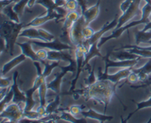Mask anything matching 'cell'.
<instances>
[{"label": "cell", "instance_id": "f1b7e54d", "mask_svg": "<svg viewBox=\"0 0 151 123\" xmlns=\"http://www.w3.org/2000/svg\"><path fill=\"white\" fill-rule=\"evenodd\" d=\"M136 45H139L142 43H147L151 40V32L148 31L138 30L136 34Z\"/></svg>", "mask_w": 151, "mask_h": 123}, {"label": "cell", "instance_id": "603a6c76", "mask_svg": "<svg viewBox=\"0 0 151 123\" xmlns=\"http://www.w3.org/2000/svg\"><path fill=\"white\" fill-rule=\"evenodd\" d=\"M19 37H25L28 38L30 40H38V41H42L41 35L38 31V28L35 27H29L23 28L19 34Z\"/></svg>", "mask_w": 151, "mask_h": 123}, {"label": "cell", "instance_id": "e575fe53", "mask_svg": "<svg viewBox=\"0 0 151 123\" xmlns=\"http://www.w3.org/2000/svg\"><path fill=\"white\" fill-rule=\"evenodd\" d=\"M60 61H53L52 63H48L46 62L44 66V70L43 71V74L45 76V78H47L52 73V71L55 69V68L60 66Z\"/></svg>", "mask_w": 151, "mask_h": 123}, {"label": "cell", "instance_id": "f546056e", "mask_svg": "<svg viewBox=\"0 0 151 123\" xmlns=\"http://www.w3.org/2000/svg\"><path fill=\"white\" fill-rule=\"evenodd\" d=\"M35 91H34L32 88L27 90V91H25V94H26V97H27V100L24 105V111L32 110L34 106H35L36 103H35V100L33 99V94H35Z\"/></svg>", "mask_w": 151, "mask_h": 123}, {"label": "cell", "instance_id": "83f0119b", "mask_svg": "<svg viewBox=\"0 0 151 123\" xmlns=\"http://www.w3.org/2000/svg\"><path fill=\"white\" fill-rule=\"evenodd\" d=\"M60 104V94H57L55 96V98L53 101L50 102L46 106V111H47V114H52L58 113V111L59 109V106Z\"/></svg>", "mask_w": 151, "mask_h": 123}, {"label": "cell", "instance_id": "5bb4252c", "mask_svg": "<svg viewBox=\"0 0 151 123\" xmlns=\"http://www.w3.org/2000/svg\"><path fill=\"white\" fill-rule=\"evenodd\" d=\"M118 19H119V18L117 17V15H116V16H115L114 19L111 22H109V23L106 24L102 27L101 29L95 32V33L94 34V35H93L91 38H89V39L88 40H85V41H83V44L86 47L89 49V47H91V44L97 42V41H100V38L103 37V35H104L105 33H106L108 31L111 30V29H114L116 27V25H117L118 24Z\"/></svg>", "mask_w": 151, "mask_h": 123}, {"label": "cell", "instance_id": "d6a6232c", "mask_svg": "<svg viewBox=\"0 0 151 123\" xmlns=\"http://www.w3.org/2000/svg\"><path fill=\"white\" fill-rule=\"evenodd\" d=\"M13 91L10 88L8 92L7 93L5 96L4 97V98L1 99V101H0V112L2 111L4 109H5L6 106L8 104H10V102L13 100Z\"/></svg>", "mask_w": 151, "mask_h": 123}, {"label": "cell", "instance_id": "816d5d0a", "mask_svg": "<svg viewBox=\"0 0 151 123\" xmlns=\"http://www.w3.org/2000/svg\"><path fill=\"white\" fill-rule=\"evenodd\" d=\"M147 44H150V45H151V40H150V41H148V42H147Z\"/></svg>", "mask_w": 151, "mask_h": 123}, {"label": "cell", "instance_id": "52a82bcc", "mask_svg": "<svg viewBox=\"0 0 151 123\" xmlns=\"http://www.w3.org/2000/svg\"><path fill=\"white\" fill-rule=\"evenodd\" d=\"M81 15H82V13H80L79 12L77 11V10L68 12L66 17L64 18L65 20L64 22H63V27H62L61 29L62 32L60 37H59L60 41H62L64 43H66V44H70L69 43H71L70 38H69V32H70V29L71 28H72V25L74 24V23H75L80 17H81Z\"/></svg>", "mask_w": 151, "mask_h": 123}, {"label": "cell", "instance_id": "e0dca14e", "mask_svg": "<svg viewBox=\"0 0 151 123\" xmlns=\"http://www.w3.org/2000/svg\"><path fill=\"white\" fill-rule=\"evenodd\" d=\"M81 115L83 117L86 118V119H96L100 123L111 121V119H114V117L106 115V114H100L99 112L96 111L95 110H94L91 108H88L86 111L83 110L82 112H81Z\"/></svg>", "mask_w": 151, "mask_h": 123}, {"label": "cell", "instance_id": "7402d4cb", "mask_svg": "<svg viewBox=\"0 0 151 123\" xmlns=\"http://www.w3.org/2000/svg\"><path fill=\"white\" fill-rule=\"evenodd\" d=\"M98 42L99 41H97V42L91 44V47H90L89 49H88V53L85 55V59H84V63H83L84 66H85L86 65L88 66V62L90 61V60L94 58L99 57L102 59L103 58V56L102 55L101 53H100V48H99L98 47Z\"/></svg>", "mask_w": 151, "mask_h": 123}, {"label": "cell", "instance_id": "f35d334b", "mask_svg": "<svg viewBox=\"0 0 151 123\" xmlns=\"http://www.w3.org/2000/svg\"><path fill=\"white\" fill-rule=\"evenodd\" d=\"M64 7L68 12H70L76 10L77 8L80 7V6L77 0H68L65 4Z\"/></svg>", "mask_w": 151, "mask_h": 123}, {"label": "cell", "instance_id": "9a60e30c", "mask_svg": "<svg viewBox=\"0 0 151 123\" xmlns=\"http://www.w3.org/2000/svg\"><path fill=\"white\" fill-rule=\"evenodd\" d=\"M19 73L18 71H15L13 75V82L10 86V88L13 91V98L12 103L21 104V103H25L27 100L26 94L25 91H22L19 88L18 85V78H19Z\"/></svg>", "mask_w": 151, "mask_h": 123}, {"label": "cell", "instance_id": "5b68a950", "mask_svg": "<svg viewBox=\"0 0 151 123\" xmlns=\"http://www.w3.org/2000/svg\"><path fill=\"white\" fill-rule=\"evenodd\" d=\"M88 49L83 44H80L75 47V57L77 62V70L75 73V78L71 81V86L69 91H72L75 89V86H76L77 81H78L81 72L83 70V68L84 67V59H85V55L88 53Z\"/></svg>", "mask_w": 151, "mask_h": 123}, {"label": "cell", "instance_id": "60d3db41", "mask_svg": "<svg viewBox=\"0 0 151 123\" xmlns=\"http://www.w3.org/2000/svg\"><path fill=\"white\" fill-rule=\"evenodd\" d=\"M36 54L38 58L41 60V64H45V60H47V56H48V51H47L46 50H44V49H41V50H38L36 52Z\"/></svg>", "mask_w": 151, "mask_h": 123}, {"label": "cell", "instance_id": "d590c367", "mask_svg": "<svg viewBox=\"0 0 151 123\" xmlns=\"http://www.w3.org/2000/svg\"><path fill=\"white\" fill-rule=\"evenodd\" d=\"M132 72H136V73L142 72V73L150 75V74L151 73V58H149L148 61H147L142 67L138 68V69H134V68H133Z\"/></svg>", "mask_w": 151, "mask_h": 123}, {"label": "cell", "instance_id": "8fae6325", "mask_svg": "<svg viewBox=\"0 0 151 123\" xmlns=\"http://www.w3.org/2000/svg\"><path fill=\"white\" fill-rule=\"evenodd\" d=\"M141 0H133L130 7L125 12L122 13V15L118 19V24L114 29L120 28L121 27L126 24L130 20L135 17L139 13V6Z\"/></svg>", "mask_w": 151, "mask_h": 123}, {"label": "cell", "instance_id": "d4e9b609", "mask_svg": "<svg viewBox=\"0 0 151 123\" xmlns=\"http://www.w3.org/2000/svg\"><path fill=\"white\" fill-rule=\"evenodd\" d=\"M59 114V119H62V120L66 121V122H72V123H86L87 120L86 118H80L78 119L75 116L72 115L68 111L65 110H61L58 112Z\"/></svg>", "mask_w": 151, "mask_h": 123}, {"label": "cell", "instance_id": "f6af8a7d", "mask_svg": "<svg viewBox=\"0 0 151 123\" xmlns=\"http://www.w3.org/2000/svg\"><path fill=\"white\" fill-rule=\"evenodd\" d=\"M132 1L133 0H125V1H124L121 4L120 10H122V13H124V12H125L127 10H128V7H130L131 4L132 3Z\"/></svg>", "mask_w": 151, "mask_h": 123}, {"label": "cell", "instance_id": "30bf717a", "mask_svg": "<svg viewBox=\"0 0 151 123\" xmlns=\"http://www.w3.org/2000/svg\"><path fill=\"white\" fill-rule=\"evenodd\" d=\"M114 51L113 48L108 52L106 56L103 57V60L105 61V71L104 72L108 73L109 68H128V67H134L138 63L140 58L135 59V60H110V56L111 55L112 52Z\"/></svg>", "mask_w": 151, "mask_h": 123}, {"label": "cell", "instance_id": "b9f144b4", "mask_svg": "<svg viewBox=\"0 0 151 123\" xmlns=\"http://www.w3.org/2000/svg\"><path fill=\"white\" fill-rule=\"evenodd\" d=\"M126 83H128L131 84H136L137 83L139 82V78L138 74L134 72H131V74L128 75V77L126 78Z\"/></svg>", "mask_w": 151, "mask_h": 123}, {"label": "cell", "instance_id": "7a4b0ae2", "mask_svg": "<svg viewBox=\"0 0 151 123\" xmlns=\"http://www.w3.org/2000/svg\"><path fill=\"white\" fill-rule=\"evenodd\" d=\"M23 23H16L13 21H4L0 27V35L6 41L7 50L10 56L14 53V46L16 44V39L24 28Z\"/></svg>", "mask_w": 151, "mask_h": 123}, {"label": "cell", "instance_id": "4fadbf2b", "mask_svg": "<svg viewBox=\"0 0 151 123\" xmlns=\"http://www.w3.org/2000/svg\"><path fill=\"white\" fill-rule=\"evenodd\" d=\"M63 16L58 13L55 10H47V13L44 16H38V17L32 19L30 22L26 24L24 26V28L29 27H38L40 26H42L45 23H47L49 21H51L52 19H55V20L61 21L62 19H63Z\"/></svg>", "mask_w": 151, "mask_h": 123}, {"label": "cell", "instance_id": "8992f818", "mask_svg": "<svg viewBox=\"0 0 151 123\" xmlns=\"http://www.w3.org/2000/svg\"><path fill=\"white\" fill-rule=\"evenodd\" d=\"M61 69V72L60 73L56 74L55 78L51 81L50 83H47V86L50 90H52V91L55 92L56 94H60V87H61V83L63 81V78L66 74L69 72H71L73 73V76L76 73L77 70V63H69V64L67 66H59Z\"/></svg>", "mask_w": 151, "mask_h": 123}, {"label": "cell", "instance_id": "ac0fdd59", "mask_svg": "<svg viewBox=\"0 0 151 123\" xmlns=\"http://www.w3.org/2000/svg\"><path fill=\"white\" fill-rule=\"evenodd\" d=\"M27 58V57L22 53V54L16 56V57L13 58L11 59L10 61H8L7 63H6L5 64L3 65L1 70V77L5 76V75H7L10 71H11L13 68H15L16 66H18V65L23 63L24 61H25Z\"/></svg>", "mask_w": 151, "mask_h": 123}, {"label": "cell", "instance_id": "681fc988", "mask_svg": "<svg viewBox=\"0 0 151 123\" xmlns=\"http://www.w3.org/2000/svg\"><path fill=\"white\" fill-rule=\"evenodd\" d=\"M150 29H151V20L149 21V22L146 24L145 26V27L143 28L142 30L143 31H148V30H150Z\"/></svg>", "mask_w": 151, "mask_h": 123}, {"label": "cell", "instance_id": "7dc6e473", "mask_svg": "<svg viewBox=\"0 0 151 123\" xmlns=\"http://www.w3.org/2000/svg\"><path fill=\"white\" fill-rule=\"evenodd\" d=\"M77 1L79 4L80 7L81 9V13H83L86 10V0H77Z\"/></svg>", "mask_w": 151, "mask_h": 123}, {"label": "cell", "instance_id": "ba28073f", "mask_svg": "<svg viewBox=\"0 0 151 123\" xmlns=\"http://www.w3.org/2000/svg\"><path fill=\"white\" fill-rule=\"evenodd\" d=\"M150 20V19H144V18L142 17V19H139V20L134 21V22H131V23L126 24L124 25V26L121 27L119 28V29H113V32H112L110 35L106 37H102V38H100V41H99L98 42V47L99 48H100L103 44H106V43L107 42V41H109V40L115 39V38H119L125 31L128 30V29H130V28L134 27L137 26V25L142 24H147Z\"/></svg>", "mask_w": 151, "mask_h": 123}, {"label": "cell", "instance_id": "ab89813d", "mask_svg": "<svg viewBox=\"0 0 151 123\" xmlns=\"http://www.w3.org/2000/svg\"><path fill=\"white\" fill-rule=\"evenodd\" d=\"M24 117L29 119H39L41 118L37 111H24Z\"/></svg>", "mask_w": 151, "mask_h": 123}, {"label": "cell", "instance_id": "484cf974", "mask_svg": "<svg viewBox=\"0 0 151 123\" xmlns=\"http://www.w3.org/2000/svg\"><path fill=\"white\" fill-rule=\"evenodd\" d=\"M13 5H14V4L11 3V4L2 7L1 10V13L7 16L10 21H13L16 23H20V17L13 9Z\"/></svg>", "mask_w": 151, "mask_h": 123}, {"label": "cell", "instance_id": "d6986e66", "mask_svg": "<svg viewBox=\"0 0 151 123\" xmlns=\"http://www.w3.org/2000/svg\"><path fill=\"white\" fill-rule=\"evenodd\" d=\"M16 45L20 47L22 50V53L24 54L27 58H30L32 61H39L41 62V60L37 56L36 53L33 50L32 48V41H27L25 43H19L16 42Z\"/></svg>", "mask_w": 151, "mask_h": 123}, {"label": "cell", "instance_id": "ee69618b", "mask_svg": "<svg viewBox=\"0 0 151 123\" xmlns=\"http://www.w3.org/2000/svg\"><path fill=\"white\" fill-rule=\"evenodd\" d=\"M13 82V78H3L1 77V84H0V88H7L10 87Z\"/></svg>", "mask_w": 151, "mask_h": 123}, {"label": "cell", "instance_id": "f5cc1de1", "mask_svg": "<svg viewBox=\"0 0 151 123\" xmlns=\"http://www.w3.org/2000/svg\"><path fill=\"white\" fill-rule=\"evenodd\" d=\"M151 122V117H150V120H149L148 121V122Z\"/></svg>", "mask_w": 151, "mask_h": 123}, {"label": "cell", "instance_id": "7bdbcfd3", "mask_svg": "<svg viewBox=\"0 0 151 123\" xmlns=\"http://www.w3.org/2000/svg\"><path fill=\"white\" fill-rule=\"evenodd\" d=\"M94 33H95V31L92 28L90 27L89 26L85 27L83 31V37L85 40H88L91 38L94 35Z\"/></svg>", "mask_w": 151, "mask_h": 123}, {"label": "cell", "instance_id": "4dcf8cb0", "mask_svg": "<svg viewBox=\"0 0 151 123\" xmlns=\"http://www.w3.org/2000/svg\"><path fill=\"white\" fill-rule=\"evenodd\" d=\"M135 103L137 104V109H136V110L134 111H133L132 113H131L129 115H128V117L125 119V120L124 121V122H128V121L129 120L130 118H131L133 115L135 114L136 112L142 110V109H145V108L151 107V95L150 98H149L147 100H145V101H143V102H140V103H136L135 102Z\"/></svg>", "mask_w": 151, "mask_h": 123}, {"label": "cell", "instance_id": "cb8c5ba5", "mask_svg": "<svg viewBox=\"0 0 151 123\" xmlns=\"http://www.w3.org/2000/svg\"><path fill=\"white\" fill-rule=\"evenodd\" d=\"M111 56L114 59H116L118 60H135V59L141 58L138 55L131 53V52L128 51L127 50H122V51L116 52L114 51V53L112 52Z\"/></svg>", "mask_w": 151, "mask_h": 123}, {"label": "cell", "instance_id": "74e56055", "mask_svg": "<svg viewBox=\"0 0 151 123\" xmlns=\"http://www.w3.org/2000/svg\"><path fill=\"white\" fill-rule=\"evenodd\" d=\"M94 69H95V63H94V64L91 67L88 78H86L85 81H85L86 86L91 85V84L94 83L96 81H97V77H96L95 75H94Z\"/></svg>", "mask_w": 151, "mask_h": 123}, {"label": "cell", "instance_id": "2e32d148", "mask_svg": "<svg viewBox=\"0 0 151 123\" xmlns=\"http://www.w3.org/2000/svg\"><path fill=\"white\" fill-rule=\"evenodd\" d=\"M69 50H63V51H55V50H49L47 60L51 61H60L64 60L69 63H77L76 59L74 58L73 56L69 53Z\"/></svg>", "mask_w": 151, "mask_h": 123}, {"label": "cell", "instance_id": "c3c4849f", "mask_svg": "<svg viewBox=\"0 0 151 123\" xmlns=\"http://www.w3.org/2000/svg\"><path fill=\"white\" fill-rule=\"evenodd\" d=\"M1 53H3L4 52H7V45H6L5 40L1 37Z\"/></svg>", "mask_w": 151, "mask_h": 123}, {"label": "cell", "instance_id": "8d00e7d4", "mask_svg": "<svg viewBox=\"0 0 151 123\" xmlns=\"http://www.w3.org/2000/svg\"><path fill=\"white\" fill-rule=\"evenodd\" d=\"M38 31H39L40 35H41V38H42V41H52L56 38L53 34L45 30V29L38 28Z\"/></svg>", "mask_w": 151, "mask_h": 123}, {"label": "cell", "instance_id": "bcb514c9", "mask_svg": "<svg viewBox=\"0 0 151 123\" xmlns=\"http://www.w3.org/2000/svg\"><path fill=\"white\" fill-rule=\"evenodd\" d=\"M37 111L38 113L39 114L40 117H44L47 116V111H46V106H40L38 107L37 109Z\"/></svg>", "mask_w": 151, "mask_h": 123}, {"label": "cell", "instance_id": "1f68e13d", "mask_svg": "<svg viewBox=\"0 0 151 123\" xmlns=\"http://www.w3.org/2000/svg\"><path fill=\"white\" fill-rule=\"evenodd\" d=\"M29 1V0H19L16 3H14L13 9L16 12V13L19 15V17H22V16L25 7L27 5Z\"/></svg>", "mask_w": 151, "mask_h": 123}, {"label": "cell", "instance_id": "db71d44e", "mask_svg": "<svg viewBox=\"0 0 151 123\" xmlns=\"http://www.w3.org/2000/svg\"><path fill=\"white\" fill-rule=\"evenodd\" d=\"M100 1H101V0H97V1H98V2H100Z\"/></svg>", "mask_w": 151, "mask_h": 123}, {"label": "cell", "instance_id": "f907efd6", "mask_svg": "<svg viewBox=\"0 0 151 123\" xmlns=\"http://www.w3.org/2000/svg\"><path fill=\"white\" fill-rule=\"evenodd\" d=\"M145 1H146V3H148V4H151V0H145Z\"/></svg>", "mask_w": 151, "mask_h": 123}, {"label": "cell", "instance_id": "836d02e7", "mask_svg": "<svg viewBox=\"0 0 151 123\" xmlns=\"http://www.w3.org/2000/svg\"><path fill=\"white\" fill-rule=\"evenodd\" d=\"M85 106H80V105H72V106H69V108L67 109H59L58 111V113L61 110H65V111H68L70 112L72 115L74 116H78V115L81 114V112L83 110V108Z\"/></svg>", "mask_w": 151, "mask_h": 123}, {"label": "cell", "instance_id": "4316f807", "mask_svg": "<svg viewBox=\"0 0 151 123\" xmlns=\"http://www.w3.org/2000/svg\"><path fill=\"white\" fill-rule=\"evenodd\" d=\"M47 81L46 80L38 88V97H39V104L40 106H46L47 104V91H48V86H47Z\"/></svg>", "mask_w": 151, "mask_h": 123}, {"label": "cell", "instance_id": "3957f363", "mask_svg": "<svg viewBox=\"0 0 151 123\" xmlns=\"http://www.w3.org/2000/svg\"><path fill=\"white\" fill-rule=\"evenodd\" d=\"M85 27H86V19L83 15L82 14L81 17L74 23L69 32V38L71 43L75 47L80 44H83V41H85L83 34V31Z\"/></svg>", "mask_w": 151, "mask_h": 123}, {"label": "cell", "instance_id": "ffe728a7", "mask_svg": "<svg viewBox=\"0 0 151 123\" xmlns=\"http://www.w3.org/2000/svg\"><path fill=\"white\" fill-rule=\"evenodd\" d=\"M119 50H127L128 51L131 52V53L138 55L142 58H151V51L146 50L139 45H126L120 47L119 49H115L114 51H118Z\"/></svg>", "mask_w": 151, "mask_h": 123}, {"label": "cell", "instance_id": "9c48e42d", "mask_svg": "<svg viewBox=\"0 0 151 123\" xmlns=\"http://www.w3.org/2000/svg\"><path fill=\"white\" fill-rule=\"evenodd\" d=\"M133 68L134 67L123 68L113 75H109V73L102 72V68L99 67L97 72V81H109L114 83H119L122 80H125L128 78L132 72Z\"/></svg>", "mask_w": 151, "mask_h": 123}, {"label": "cell", "instance_id": "44dd1931", "mask_svg": "<svg viewBox=\"0 0 151 123\" xmlns=\"http://www.w3.org/2000/svg\"><path fill=\"white\" fill-rule=\"evenodd\" d=\"M100 3L97 1L95 5L86 9L83 13H82L86 19V26H89L90 24L95 20L98 16L99 13H100Z\"/></svg>", "mask_w": 151, "mask_h": 123}, {"label": "cell", "instance_id": "6da1fadb", "mask_svg": "<svg viewBox=\"0 0 151 123\" xmlns=\"http://www.w3.org/2000/svg\"><path fill=\"white\" fill-rule=\"evenodd\" d=\"M119 83H114L109 81H97L91 85L86 86L80 89L72 91L60 93V95H71L74 100H78L83 97L86 101L94 100L104 106V114H106L108 106L110 104L114 96L116 95V88Z\"/></svg>", "mask_w": 151, "mask_h": 123}, {"label": "cell", "instance_id": "7c38bea8", "mask_svg": "<svg viewBox=\"0 0 151 123\" xmlns=\"http://www.w3.org/2000/svg\"><path fill=\"white\" fill-rule=\"evenodd\" d=\"M33 45L37 47H42V48H47L50 50H55V51H63V50H71L73 47L69 44L60 41V38H57L52 41H38L37 40H31Z\"/></svg>", "mask_w": 151, "mask_h": 123}, {"label": "cell", "instance_id": "277c9868", "mask_svg": "<svg viewBox=\"0 0 151 123\" xmlns=\"http://www.w3.org/2000/svg\"><path fill=\"white\" fill-rule=\"evenodd\" d=\"M24 117V108L20 104L12 103L7 105L5 109L0 112V118L1 119H7L8 122H19Z\"/></svg>", "mask_w": 151, "mask_h": 123}]
</instances>
